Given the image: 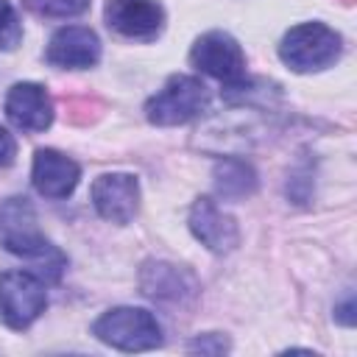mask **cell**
Listing matches in <instances>:
<instances>
[{"mask_svg": "<svg viewBox=\"0 0 357 357\" xmlns=\"http://www.w3.org/2000/svg\"><path fill=\"white\" fill-rule=\"evenodd\" d=\"M139 287L148 298L165 301V304H181V301H187L198 293V284H195L192 273H187L184 268L167 265V262L145 265L142 276H139Z\"/></svg>", "mask_w": 357, "mask_h": 357, "instance_id": "obj_13", "label": "cell"}, {"mask_svg": "<svg viewBox=\"0 0 357 357\" xmlns=\"http://www.w3.org/2000/svg\"><path fill=\"white\" fill-rule=\"evenodd\" d=\"M340 56V36L321 25V22H304L284 33L279 45V59L293 73H315L337 61Z\"/></svg>", "mask_w": 357, "mask_h": 357, "instance_id": "obj_3", "label": "cell"}, {"mask_svg": "<svg viewBox=\"0 0 357 357\" xmlns=\"http://www.w3.org/2000/svg\"><path fill=\"white\" fill-rule=\"evenodd\" d=\"M92 206L109 223H128L139 209V181L131 173H103L92 181Z\"/></svg>", "mask_w": 357, "mask_h": 357, "instance_id": "obj_7", "label": "cell"}, {"mask_svg": "<svg viewBox=\"0 0 357 357\" xmlns=\"http://www.w3.org/2000/svg\"><path fill=\"white\" fill-rule=\"evenodd\" d=\"M106 25L126 39H156L165 25V11L156 0H109Z\"/></svg>", "mask_w": 357, "mask_h": 357, "instance_id": "obj_8", "label": "cell"}, {"mask_svg": "<svg viewBox=\"0 0 357 357\" xmlns=\"http://www.w3.org/2000/svg\"><path fill=\"white\" fill-rule=\"evenodd\" d=\"M28 11L39 14V17H56V20H67V17H78L89 8V0H22Z\"/></svg>", "mask_w": 357, "mask_h": 357, "instance_id": "obj_15", "label": "cell"}, {"mask_svg": "<svg viewBox=\"0 0 357 357\" xmlns=\"http://www.w3.org/2000/svg\"><path fill=\"white\" fill-rule=\"evenodd\" d=\"M190 231L209 251L226 254L240 243V229L231 215H226L212 198H198L190 209Z\"/></svg>", "mask_w": 357, "mask_h": 357, "instance_id": "obj_10", "label": "cell"}, {"mask_svg": "<svg viewBox=\"0 0 357 357\" xmlns=\"http://www.w3.org/2000/svg\"><path fill=\"white\" fill-rule=\"evenodd\" d=\"M209 106L206 86L192 75H173L145 103V117L153 126H181L204 114Z\"/></svg>", "mask_w": 357, "mask_h": 357, "instance_id": "obj_4", "label": "cell"}, {"mask_svg": "<svg viewBox=\"0 0 357 357\" xmlns=\"http://www.w3.org/2000/svg\"><path fill=\"white\" fill-rule=\"evenodd\" d=\"M14 153H17V145H14V137L0 126V167L11 165L14 162Z\"/></svg>", "mask_w": 357, "mask_h": 357, "instance_id": "obj_18", "label": "cell"}, {"mask_svg": "<svg viewBox=\"0 0 357 357\" xmlns=\"http://www.w3.org/2000/svg\"><path fill=\"white\" fill-rule=\"evenodd\" d=\"M47 307L45 279L31 271H6L0 276V321L8 329H28Z\"/></svg>", "mask_w": 357, "mask_h": 357, "instance_id": "obj_5", "label": "cell"}, {"mask_svg": "<svg viewBox=\"0 0 357 357\" xmlns=\"http://www.w3.org/2000/svg\"><path fill=\"white\" fill-rule=\"evenodd\" d=\"M92 335L120 351H148L162 346L159 321L139 307H114L92 324Z\"/></svg>", "mask_w": 357, "mask_h": 357, "instance_id": "obj_2", "label": "cell"}, {"mask_svg": "<svg viewBox=\"0 0 357 357\" xmlns=\"http://www.w3.org/2000/svg\"><path fill=\"white\" fill-rule=\"evenodd\" d=\"M229 349V343L223 340V335H215V332H209V335H204V337H198V340H192L190 343V351H209V354H223Z\"/></svg>", "mask_w": 357, "mask_h": 357, "instance_id": "obj_17", "label": "cell"}, {"mask_svg": "<svg viewBox=\"0 0 357 357\" xmlns=\"http://www.w3.org/2000/svg\"><path fill=\"white\" fill-rule=\"evenodd\" d=\"M0 245L22 259H31L39 279L56 282L64 271V257L42 237L36 226V212L28 198L17 195L0 206Z\"/></svg>", "mask_w": 357, "mask_h": 357, "instance_id": "obj_1", "label": "cell"}, {"mask_svg": "<svg viewBox=\"0 0 357 357\" xmlns=\"http://www.w3.org/2000/svg\"><path fill=\"white\" fill-rule=\"evenodd\" d=\"M98 59H100V42H98L95 31H89L84 25H67V28L56 31L47 45V61L56 67L84 70V67L98 64Z\"/></svg>", "mask_w": 357, "mask_h": 357, "instance_id": "obj_12", "label": "cell"}, {"mask_svg": "<svg viewBox=\"0 0 357 357\" xmlns=\"http://www.w3.org/2000/svg\"><path fill=\"white\" fill-rule=\"evenodd\" d=\"M6 117L20 131H45L53 123V100L42 84L22 81L14 84L6 95Z\"/></svg>", "mask_w": 357, "mask_h": 357, "instance_id": "obj_9", "label": "cell"}, {"mask_svg": "<svg viewBox=\"0 0 357 357\" xmlns=\"http://www.w3.org/2000/svg\"><path fill=\"white\" fill-rule=\"evenodd\" d=\"M31 178H33V187H36L39 195L67 198L75 190L78 178H81V167L70 156H64L53 148H42V151L33 153Z\"/></svg>", "mask_w": 357, "mask_h": 357, "instance_id": "obj_11", "label": "cell"}, {"mask_svg": "<svg viewBox=\"0 0 357 357\" xmlns=\"http://www.w3.org/2000/svg\"><path fill=\"white\" fill-rule=\"evenodd\" d=\"M190 61L201 73H206V75H212L218 81H226V84H234V81L245 78V56H243V47L237 45L234 36H229L223 31L204 33L192 45Z\"/></svg>", "mask_w": 357, "mask_h": 357, "instance_id": "obj_6", "label": "cell"}, {"mask_svg": "<svg viewBox=\"0 0 357 357\" xmlns=\"http://www.w3.org/2000/svg\"><path fill=\"white\" fill-rule=\"evenodd\" d=\"M215 190L223 198H245L257 190V173L243 159H223L215 165Z\"/></svg>", "mask_w": 357, "mask_h": 357, "instance_id": "obj_14", "label": "cell"}, {"mask_svg": "<svg viewBox=\"0 0 357 357\" xmlns=\"http://www.w3.org/2000/svg\"><path fill=\"white\" fill-rule=\"evenodd\" d=\"M22 39V25L8 0H0V50H14Z\"/></svg>", "mask_w": 357, "mask_h": 357, "instance_id": "obj_16", "label": "cell"}]
</instances>
